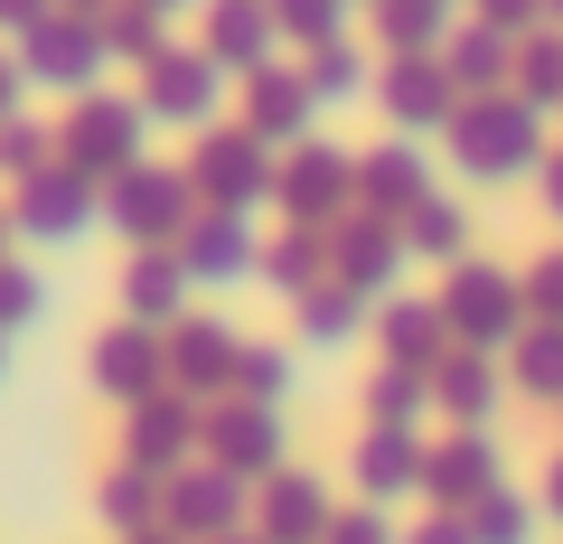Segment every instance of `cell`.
<instances>
[{
  "label": "cell",
  "instance_id": "cell-24",
  "mask_svg": "<svg viewBox=\"0 0 563 544\" xmlns=\"http://www.w3.org/2000/svg\"><path fill=\"white\" fill-rule=\"evenodd\" d=\"M461 525H470V544H536V517H526V498H517L507 479L488 488V498H470Z\"/></svg>",
  "mask_w": 563,
  "mask_h": 544
},
{
  "label": "cell",
  "instance_id": "cell-9",
  "mask_svg": "<svg viewBox=\"0 0 563 544\" xmlns=\"http://www.w3.org/2000/svg\"><path fill=\"white\" fill-rule=\"evenodd\" d=\"M347 479H357L366 507L422 498V432H413V423H376V432L357 442V460H347Z\"/></svg>",
  "mask_w": 563,
  "mask_h": 544
},
{
  "label": "cell",
  "instance_id": "cell-26",
  "mask_svg": "<svg viewBox=\"0 0 563 544\" xmlns=\"http://www.w3.org/2000/svg\"><path fill=\"white\" fill-rule=\"evenodd\" d=\"M347 188H357V169H347L339 151H310V160H291V179H282V198L301 207V217H320V207H339Z\"/></svg>",
  "mask_w": 563,
  "mask_h": 544
},
{
  "label": "cell",
  "instance_id": "cell-5",
  "mask_svg": "<svg viewBox=\"0 0 563 544\" xmlns=\"http://www.w3.org/2000/svg\"><path fill=\"white\" fill-rule=\"evenodd\" d=\"M329 517H339V498H329L320 469H273V488H263V507L244 525H254L263 544H320Z\"/></svg>",
  "mask_w": 563,
  "mask_h": 544
},
{
  "label": "cell",
  "instance_id": "cell-29",
  "mask_svg": "<svg viewBox=\"0 0 563 544\" xmlns=\"http://www.w3.org/2000/svg\"><path fill=\"white\" fill-rule=\"evenodd\" d=\"M422 403H432V376H422V366H385V376L366 385V413H376V423H422Z\"/></svg>",
  "mask_w": 563,
  "mask_h": 544
},
{
  "label": "cell",
  "instance_id": "cell-7",
  "mask_svg": "<svg viewBox=\"0 0 563 544\" xmlns=\"http://www.w3.org/2000/svg\"><path fill=\"white\" fill-rule=\"evenodd\" d=\"M188 198H198V188H188L179 169H141V160H132V169H122V198H113V225H122L132 244L188 235V217H198Z\"/></svg>",
  "mask_w": 563,
  "mask_h": 544
},
{
  "label": "cell",
  "instance_id": "cell-28",
  "mask_svg": "<svg viewBox=\"0 0 563 544\" xmlns=\"http://www.w3.org/2000/svg\"><path fill=\"white\" fill-rule=\"evenodd\" d=\"M310 122V85H291V76H263V95H254V142L273 151V142H291Z\"/></svg>",
  "mask_w": 563,
  "mask_h": 544
},
{
  "label": "cell",
  "instance_id": "cell-36",
  "mask_svg": "<svg viewBox=\"0 0 563 544\" xmlns=\"http://www.w3.org/2000/svg\"><path fill=\"white\" fill-rule=\"evenodd\" d=\"M320 544H404V535H395V517H385V507H339Z\"/></svg>",
  "mask_w": 563,
  "mask_h": 544
},
{
  "label": "cell",
  "instance_id": "cell-1",
  "mask_svg": "<svg viewBox=\"0 0 563 544\" xmlns=\"http://www.w3.org/2000/svg\"><path fill=\"white\" fill-rule=\"evenodd\" d=\"M244 517H254V498H244V479H235V469H217V460L169 469V479H161V525L179 544H217V535H235Z\"/></svg>",
  "mask_w": 563,
  "mask_h": 544
},
{
  "label": "cell",
  "instance_id": "cell-18",
  "mask_svg": "<svg viewBox=\"0 0 563 544\" xmlns=\"http://www.w3.org/2000/svg\"><path fill=\"white\" fill-rule=\"evenodd\" d=\"M179 291H188L179 254H161V244H141V254H132V273H122V310H132L141 329H169V320H179Z\"/></svg>",
  "mask_w": 563,
  "mask_h": 544
},
{
  "label": "cell",
  "instance_id": "cell-47",
  "mask_svg": "<svg viewBox=\"0 0 563 544\" xmlns=\"http://www.w3.org/2000/svg\"><path fill=\"white\" fill-rule=\"evenodd\" d=\"M0 366H10V347H0Z\"/></svg>",
  "mask_w": 563,
  "mask_h": 544
},
{
  "label": "cell",
  "instance_id": "cell-4",
  "mask_svg": "<svg viewBox=\"0 0 563 544\" xmlns=\"http://www.w3.org/2000/svg\"><path fill=\"white\" fill-rule=\"evenodd\" d=\"M451 160H461L470 179H517V169H536V122L498 113V103L451 113Z\"/></svg>",
  "mask_w": 563,
  "mask_h": 544
},
{
  "label": "cell",
  "instance_id": "cell-11",
  "mask_svg": "<svg viewBox=\"0 0 563 544\" xmlns=\"http://www.w3.org/2000/svg\"><path fill=\"white\" fill-rule=\"evenodd\" d=\"M66 160H76V179H113V169L141 160V113L132 103H85L76 132H66Z\"/></svg>",
  "mask_w": 563,
  "mask_h": 544
},
{
  "label": "cell",
  "instance_id": "cell-27",
  "mask_svg": "<svg viewBox=\"0 0 563 544\" xmlns=\"http://www.w3.org/2000/svg\"><path fill=\"white\" fill-rule=\"evenodd\" d=\"M263 273H273L291 301H301V291H320V282H329V235H310V225H301V235H282L273 254H263Z\"/></svg>",
  "mask_w": 563,
  "mask_h": 544
},
{
  "label": "cell",
  "instance_id": "cell-22",
  "mask_svg": "<svg viewBox=\"0 0 563 544\" xmlns=\"http://www.w3.org/2000/svg\"><path fill=\"white\" fill-rule=\"evenodd\" d=\"M95 507H103V525H113V535H141V525H161V479L122 460V469H103Z\"/></svg>",
  "mask_w": 563,
  "mask_h": 544
},
{
  "label": "cell",
  "instance_id": "cell-34",
  "mask_svg": "<svg viewBox=\"0 0 563 544\" xmlns=\"http://www.w3.org/2000/svg\"><path fill=\"white\" fill-rule=\"evenodd\" d=\"M517 385L526 395H563V329H544V338L517 347Z\"/></svg>",
  "mask_w": 563,
  "mask_h": 544
},
{
  "label": "cell",
  "instance_id": "cell-17",
  "mask_svg": "<svg viewBox=\"0 0 563 544\" xmlns=\"http://www.w3.org/2000/svg\"><path fill=\"white\" fill-rule=\"evenodd\" d=\"M151 113L207 122V113H217V66H207V57H179V47H161V57H151Z\"/></svg>",
  "mask_w": 563,
  "mask_h": 544
},
{
  "label": "cell",
  "instance_id": "cell-31",
  "mask_svg": "<svg viewBox=\"0 0 563 544\" xmlns=\"http://www.w3.org/2000/svg\"><path fill=\"white\" fill-rule=\"evenodd\" d=\"M29 66H38V76H57V85H76V76H95V38H76V29H47Z\"/></svg>",
  "mask_w": 563,
  "mask_h": 544
},
{
  "label": "cell",
  "instance_id": "cell-6",
  "mask_svg": "<svg viewBox=\"0 0 563 544\" xmlns=\"http://www.w3.org/2000/svg\"><path fill=\"white\" fill-rule=\"evenodd\" d=\"M498 488V442L488 432H451V442H422V498L442 507V517H461L470 498H488Z\"/></svg>",
  "mask_w": 563,
  "mask_h": 544
},
{
  "label": "cell",
  "instance_id": "cell-45",
  "mask_svg": "<svg viewBox=\"0 0 563 544\" xmlns=\"http://www.w3.org/2000/svg\"><path fill=\"white\" fill-rule=\"evenodd\" d=\"M217 544H263V535H254V525H235V535H217Z\"/></svg>",
  "mask_w": 563,
  "mask_h": 544
},
{
  "label": "cell",
  "instance_id": "cell-20",
  "mask_svg": "<svg viewBox=\"0 0 563 544\" xmlns=\"http://www.w3.org/2000/svg\"><path fill=\"white\" fill-rule=\"evenodd\" d=\"M432 403H451L461 413V432H488V413H498V376H488V357H442L432 366Z\"/></svg>",
  "mask_w": 563,
  "mask_h": 544
},
{
  "label": "cell",
  "instance_id": "cell-19",
  "mask_svg": "<svg viewBox=\"0 0 563 544\" xmlns=\"http://www.w3.org/2000/svg\"><path fill=\"white\" fill-rule=\"evenodd\" d=\"M385 113H395L404 132H422V122H451V113H461V103H451V76H442V66L404 57L395 76H385Z\"/></svg>",
  "mask_w": 563,
  "mask_h": 544
},
{
  "label": "cell",
  "instance_id": "cell-8",
  "mask_svg": "<svg viewBox=\"0 0 563 544\" xmlns=\"http://www.w3.org/2000/svg\"><path fill=\"white\" fill-rule=\"evenodd\" d=\"M188 442H198V395H179V385H151V395L132 403V469H151V479H169V469H188Z\"/></svg>",
  "mask_w": 563,
  "mask_h": 544
},
{
  "label": "cell",
  "instance_id": "cell-33",
  "mask_svg": "<svg viewBox=\"0 0 563 544\" xmlns=\"http://www.w3.org/2000/svg\"><path fill=\"white\" fill-rule=\"evenodd\" d=\"M263 38H273L263 10H225V20H217V57L225 66H263Z\"/></svg>",
  "mask_w": 563,
  "mask_h": 544
},
{
  "label": "cell",
  "instance_id": "cell-38",
  "mask_svg": "<svg viewBox=\"0 0 563 544\" xmlns=\"http://www.w3.org/2000/svg\"><path fill=\"white\" fill-rule=\"evenodd\" d=\"M0 169H29V179H38V169H47V142H38V132H0Z\"/></svg>",
  "mask_w": 563,
  "mask_h": 544
},
{
  "label": "cell",
  "instance_id": "cell-12",
  "mask_svg": "<svg viewBox=\"0 0 563 544\" xmlns=\"http://www.w3.org/2000/svg\"><path fill=\"white\" fill-rule=\"evenodd\" d=\"M179 273L188 282H244V273H263V244L244 235V217H188V244H179Z\"/></svg>",
  "mask_w": 563,
  "mask_h": 544
},
{
  "label": "cell",
  "instance_id": "cell-35",
  "mask_svg": "<svg viewBox=\"0 0 563 544\" xmlns=\"http://www.w3.org/2000/svg\"><path fill=\"white\" fill-rule=\"evenodd\" d=\"M47 310V291H38V273H20V263H0V329H29Z\"/></svg>",
  "mask_w": 563,
  "mask_h": 544
},
{
  "label": "cell",
  "instance_id": "cell-14",
  "mask_svg": "<svg viewBox=\"0 0 563 544\" xmlns=\"http://www.w3.org/2000/svg\"><path fill=\"white\" fill-rule=\"evenodd\" d=\"M161 366H169L179 395H217V385H235V338L217 320H179V338L161 347Z\"/></svg>",
  "mask_w": 563,
  "mask_h": 544
},
{
  "label": "cell",
  "instance_id": "cell-15",
  "mask_svg": "<svg viewBox=\"0 0 563 544\" xmlns=\"http://www.w3.org/2000/svg\"><path fill=\"white\" fill-rule=\"evenodd\" d=\"M395 273H404V235L395 225H376V217H357V225H339V291H395Z\"/></svg>",
  "mask_w": 563,
  "mask_h": 544
},
{
  "label": "cell",
  "instance_id": "cell-13",
  "mask_svg": "<svg viewBox=\"0 0 563 544\" xmlns=\"http://www.w3.org/2000/svg\"><path fill=\"white\" fill-rule=\"evenodd\" d=\"M95 385L113 403H141L151 385H169V366H161V329H141V320H122L113 338L95 347Z\"/></svg>",
  "mask_w": 563,
  "mask_h": 544
},
{
  "label": "cell",
  "instance_id": "cell-40",
  "mask_svg": "<svg viewBox=\"0 0 563 544\" xmlns=\"http://www.w3.org/2000/svg\"><path fill=\"white\" fill-rule=\"evenodd\" d=\"M282 20L310 29V38H329V29H339V0H282Z\"/></svg>",
  "mask_w": 563,
  "mask_h": 544
},
{
  "label": "cell",
  "instance_id": "cell-3",
  "mask_svg": "<svg viewBox=\"0 0 563 544\" xmlns=\"http://www.w3.org/2000/svg\"><path fill=\"white\" fill-rule=\"evenodd\" d=\"M442 329H461L470 357H488V347H507V329H517V291H507L498 263H461L442 291Z\"/></svg>",
  "mask_w": 563,
  "mask_h": 544
},
{
  "label": "cell",
  "instance_id": "cell-46",
  "mask_svg": "<svg viewBox=\"0 0 563 544\" xmlns=\"http://www.w3.org/2000/svg\"><path fill=\"white\" fill-rule=\"evenodd\" d=\"M554 217H563V169H554Z\"/></svg>",
  "mask_w": 563,
  "mask_h": 544
},
{
  "label": "cell",
  "instance_id": "cell-37",
  "mask_svg": "<svg viewBox=\"0 0 563 544\" xmlns=\"http://www.w3.org/2000/svg\"><path fill=\"white\" fill-rule=\"evenodd\" d=\"M357 76H366V66L357 57H347V47H320V57H310V103H320V95H357Z\"/></svg>",
  "mask_w": 563,
  "mask_h": 544
},
{
  "label": "cell",
  "instance_id": "cell-10",
  "mask_svg": "<svg viewBox=\"0 0 563 544\" xmlns=\"http://www.w3.org/2000/svg\"><path fill=\"white\" fill-rule=\"evenodd\" d=\"M188 188H198L217 217H235V207H254L263 188H273V160H263L254 132H244V142H225V132H217V142L198 151V169H188Z\"/></svg>",
  "mask_w": 563,
  "mask_h": 544
},
{
  "label": "cell",
  "instance_id": "cell-2",
  "mask_svg": "<svg viewBox=\"0 0 563 544\" xmlns=\"http://www.w3.org/2000/svg\"><path fill=\"white\" fill-rule=\"evenodd\" d=\"M207 460L254 488V479H273V469L291 460V423H282L273 403H217V413H207Z\"/></svg>",
  "mask_w": 563,
  "mask_h": 544
},
{
  "label": "cell",
  "instance_id": "cell-16",
  "mask_svg": "<svg viewBox=\"0 0 563 544\" xmlns=\"http://www.w3.org/2000/svg\"><path fill=\"white\" fill-rule=\"evenodd\" d=\"M103 207H95V179H29V198H20V225L29 235H47V244H66V235H85Z\"/></svg>",
  "mask_w": 563,
  "mask_h": 544
},
{
  "label": "cell",
  "instance_id": "cell-32",
  "mask_svg": "<svg viewBox=\"0 0 563 544\" xmlns=\"http://www.w3.org/2000/svg\"><path fill=\"white\" fill-rule=\"evenodd\" d=\"M235 385H244V403H273L291 385V357L282 347H235Z\"/></svg>",
  "mask_w": 563,
  "mask_h": 544
},
{
  "label": "cell",
  "instance_id": "cell-43",
  "mask_svg": "<svg viewBox=\"0 0 563 544\" xmlns=\"http://www.w3.org/2000/svg\"><path fill=\"white\" fill-rule=\"evenodd\" d=\"M122 544H179V535H169V525H141V535H122Z\"/></svg>",
  "mask_w": 563,
  "mask_h": 544
},
{
  "label": "cell",
  "instance_id": "cell-41",
  "mask_svg": "<svg viewBox=\"0 0 563 544\" xmlns=\"http://www.w3.org/2000/svg\"><path fill=\"white\" fill-rule=\"evenodd\" d=\"M404 544H470V525H461V517H442V507H432V517H422V525H413V535H404Z\"/></svg>",
  "mask_w": 563,
  "mask_h": 544
},
{
  "label": "cell",
  "instance_id": "cell-39",
  "mask_svg": "<svg viewBox=\"0 0 563 544\" xmlns=\"http://www.w3.org/2000/svg\"><path fill=\"white\" fill-rule=\"evenodd\" d=\"M461 85H498V38H470V57H451Z\"/></svg>",
  "mask_w": 563,
  "mask_h": 544
},
{
  "label": "cell",
  "instance_id": "cell-42",
  "mask_svg": "<svg viewBox=\"0 0 563 544\" xmlns=\"http://www.w3.org/2000/svg\"><path fill=\"white\" fill-rule=\"evenodd\" d=\"M536 310H554V320H563V263H544V282H536Z\"/></svg>",
  "mask_w": 563,
  "mask_h": 544
},
{
  "label": "cell",
  "instance_id": "cell-30",
  "mask_svg": "<svg viewBox=\"0 0 563 544\" xmlns=\"http://www.w3.org/2000/svg\"><path fill=\"white\" fill-rule=\"evenodd\" d=\"M301 329L320 347H339V338H357V291H339V282H320V291H301Z\"/></svg>",
  "mask_w": 563,
  "mask_h": 544
},
{
  "label": "cell",
  "instance_id": "cell-23",
  "mask_svg": "<svg viewBox=\"0 0 563 544\" xmlns=\"http://www.w3.org/2000/svg\"><path fill=\"white\" fill-rule=\"evenodd\" d=\"M385 357H395V366H422V376H432V366L451 357V347H442V310L395 301V310H385Z\"/></svg>",
  "mask_w": 563,
  "mask_h": 544
},
{
  "label": "cell",
  "instance_id": "cell-44",
  "mask_svg": "<svg viewBox=\"0 0 563 544\" xmlns=\"http://www.w3.org/2000/svg\"><path fill=\"white\" fill-rule=\"evenodd\" d=\"M544 507H554V517H563V460H554V479H544Z\"/></svg>",
  "mask_w": 563,
  "mask_h": 544
},
{
  "label": "cell",
  "instance_id": "cell-21",
  "mask_svg": "<svg viewBox=\"0 0 563 544\" xmlns=\"http://www.w3.org/2000/svg\"><path fill=\"white\" fill-rule=\"evenodd\" d=\"M357 188L385 207V217H404L413 198H432V179H422V160H413L404 142H376V151H366V160H357Z\"/></svg>",
  "mask_w": 563,
  "mask_h": 544
},
{
  "label": "cell",
  "instance_id": "cell-25",
  "mask_svg": "<svg viewBox=\"0 0 563 544\" xmlns=\"http://www.w3.org/2000/svg\"><path fill=\"white\" fill-rule=\"evenodd\" d=\"M461 244H470V217L451 198H413L404 207V254H451L461 263Z\"/></svg>",
  "mask_w": 563,
  "mask_h": 544
}]
</instances>
